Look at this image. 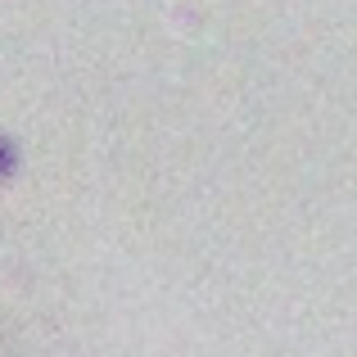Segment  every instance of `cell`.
I'll use <instances>...</instances> for the list:
<instances>
[{"label":"cell","instance_id":"cell-1","mask_svg":"<svg viewBox=\"0 0 357 357\" xmlns=\"http://www.w3.org/2000/svg\"><path fill=\"white\" fill-rule=\"evenodd\" d=\"M14 167H18V149H14V145H9V140H5V136H0V181H5V176H9V172H14Z\"/></svg>","mask_w":357,"mask_h":357}]
</instances>
